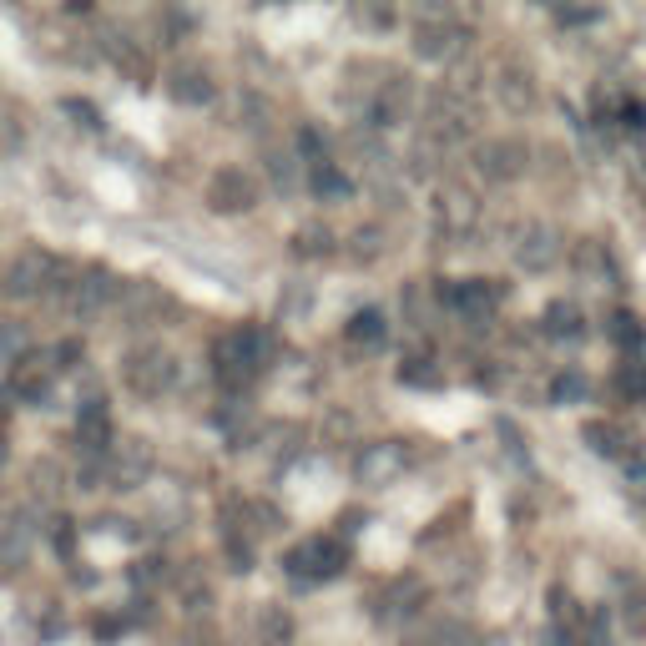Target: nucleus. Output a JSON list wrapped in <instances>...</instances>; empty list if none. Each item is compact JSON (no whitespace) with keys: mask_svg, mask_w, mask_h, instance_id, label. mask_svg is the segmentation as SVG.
Wrapping results in <instances>:
<instances>
[{"mask_svg":"<svg viewBox=\"0 0 646 646\" xmlns=\"http://www.w3.org/2000/svg\"><path fill=\"white\" fill-rule=\"evenodd\" d=\"M207 203L218 207V212H248L258 203V182L248 172H237V167H222L212 177V188H207Z\"/></svg>","mask_w":646,"mask_h":646,"instance_id":"obj_6","label":"nucleus"},{"mask_svg":"<svg viewBox=\"0 0 646 646\" xmlns=\"http://www.w3.org/2000/svg\"><path fill=\"white\" fill-rule=\"evenodd\" d=\"M611 338L621 344L626 359H646V328L636 313H617V319H611Z\"/></svg>","mask_w":646,"mask_h":646,"instance_id":"obj_18","label":"nucleus"},{"mask_svg":"<svg viewBox=\"0 0 646 646\" xmlns=\"http://www.w3.org/2000/svg\"><path fill=\"white\" fill-rule=\"evenodd\" d=\"M5 460H11V450H5V435H0V470H5Z\"/></svg>","mask_w":646,"mask_h":646,"instance_id":"obj_28","label":"nucleus"},{"mask_svg":"<svg viewBox=\"0 0 646 646\" xmlns=\"http://www.w3.org/2000/svg\"><path fill=\"white\" fill-rule=\"evenodd\" d=\"M177 379V359L167 349H157V344H147V349H137L132 359H127V384H132V395L142 399H157L167 395Z\"/></svg>","mask_w":646,"mask_h":646,"instance_id":"obj_3","label":"nucleus"},{"mask_svg":"<svg viewBox=\"0 0 646 646\" xmlns=\"http://www.w3.org/2000/svg\"><path fill=\"white\" fill-rule=\"evenodd\" d=\"M450 303L470 323H490V313H495V303H500V288L490 279H465L460 288H450Z\"/></svg>","mask_w":646,"mask_h":646,"instance_id":"obj_9","label":"nucleus"},{"mask_svg":"<svg viewBox=\"0 0 646 646\" xmlns=\"http://www.w3.org/2000/svg\"><path fill=\"white\" fill-rule=\"evenodd\" d=\"M435 218L444 222V228H470L475 222V197L460 188H444L440 203H435Z\"/></svg>","mask_w":646,"mask_h":646,"instance_id":"obj_16","label":"nucleus"},{"mask_svg":"<svg viewBox=\"0 0 646 646\" xmlns=\"http://www.w3.org/2000/svg\"><path fill=\"white\" fill-rule=\"evenodd\" d=\"M344 566H349V551H344V541H334V535H309L303 545L288 551V571L303 576V581H328V576H338Z\"/></svg>","mask_w":646,"mask_h":646,"instance_id":"obj_2","label":"nucleus"},{"mask_svg":"<svg viewBox=\"0 0 646 646\" xmlns=\"http://www.w3.org/2000/svg\"><path fill=\"white\" fill-rule=\"evenodd\" d=\"M475 167H480L490 182L520 177V172H526V147H520V142H505V137H495V142H480V147H475Z\"/></svg>","mask_w":646,"mask_h":646,"instance_id":"obj_7","label":"nucleus"},{"mask_svg":"<svg viewBox=\"0 0 646 646\" xmlns=\"http://www.w3.org/2000/svg\"><path fill=\"white\" fill-rule=\"evenodd\" d=\"M263 172L273 177V188H279V192H294L298 177H303V162H294L288 152H268V157H263Z\"/></svg>","mask_w":646,"mask_h":646,"instance_id":"obj_20","label":"nucleus"},{"mask_svg":"<svg viewBox=\"0 0 646 646\" xmlns=\"http://www.w3.org/2000/svg\"><path fill=\"white\" fill-rule=\"evenodd\" d=\"M303 182L313 188V197H319V203H344V197L353 192L349 172H344L338 162H328V157H323V162H309V172H303Z\"/></svg>","mask_w":646,"mask_h":646,"instance_id":"obj_11","label":"nucleus"},{"mask_svg":"<svg viewBox=\"0 0 646 646\" xmlns=\"http://www.w3.org/2000/svg\"><path fill=\"white\" fill-rule=\"evenodd\" d=\"M298 253H309V258L328 253V233H323V228H309V233H298Z\"/></svg>","mask_w":646,"mask_h":646,"instance_id":"obj_26","label":"nucleus"},{"mask_svg":"<svg viewBox=\"0 0 646 646\" xmlns=\"http://www.w3.org/2000/svg\"><path fill=\"white\" fill-rule=\"evenodd\" d=\"M414 51H419V56H429V61L450 56V51H455V30H450V26H419V36H414Z\"/></svg>","mask_w":646,"mask_h":646,"instance_id":"obj_21","label":"nucleus"},{"mask_svg":"<svg viewBox=\"0 0 646 646\" xmlns=\"http://www.w3.org/2000/svg\"><path fill=\"white\" fill-rule=\"evenodd\" d=\"M152 455H147V444H132V450H121L117 455V470H112V480H117V490H132L142 475H147Z\"/></svg>","mask_w":646,"mask_h":646,"instance_id":"obj_19","label":"nucleus"},{"mask_svg":"<svg viewBox=\"0 0 646 646\" xmlns=\"http://www.w3.org/2000/svg\"><path fill=\"white\" fill-rule=\"evenodd\" d=\"M258 632H268L273 642H288V617H283L279 606H263V617H258Z\"/></svg>","mask_w":646,"mask_h":646,"instance_id":"obj_24","label":"nucleus"},{"mask_svg":"<svg viewBox=\"0 0 646 646\" xmlns=\"http://www.w3.org/2000/svg\"><path fill=\"white\" fill-rule=\"evenodd\" d=\"M551 395H556V404H571V399L586 395V379H576V374H560V379L551 384Z\"/></svg>","mask_w":646,"mask_h":646,"instance_id":"obj_25","label":"nucleus"},{"mask_svg":"<svg viewBox=\"0 0 646 646\" xmlns=\"http://www.w3.org/2000/svg\"><path fill=\"white\" fill-rule=\"evenodd\" d=\"M51 374H56L51 353L21 359V364H15V395H21V399H41V395H46V384H51Z\"/></svg>","mask_w":646,"mask_h":646,"instance_id":"obj_15","label":"nucleus"},{"mask_svg":"<svg viewBox=\"0 0 646 646\" xmlns=\"http://www.w3.org/2000/svg\"><path fill=\"white\" fill-rule=\"evenodd\" d=\"M61 309L72 313V319H91V313H102V303H112L117 298V283H112V273H87V279L76 283H61Z\"/></svg>","mask_w":646,"mask_h":646,"instance_id":"obj_5","label":"nucleus"},{"mask_svg":"<svg viewBox=\"0 0 646 646\" xmlns=\"http://www.w3.org/2000/svg\"><path fill=\"white\" fill-rule=\"evenodd\" d=\"M404 465H410V455H404L399 444H364V455H359L353 475L364 484H384V480H395Z\"/></svg>","mask_w":646,"mask_h":646,"instance_id":"obj_8","label":"nucleus"},{"mask_svg":"<svg viewBox=\"0 0 646 646\" xmlns=\"http://www.w3.org/2000/svg\"><path fill=\"white\" fill-rule=\"evenodd\" d=\"M56 283V258L46 248H21L11 268H5V294L11 298H36Z\"/></svg>","mask_w":646,"mask_h":646,"instance_id":"obj_4","label":"nucleus"},{"mask_svg":"<svg viewBox=\"0 0 646 646\" xmlns=\"http://www.w3.org/2000/svg\"><path fill=\"white\" fill-rule=\"evenodd\" d=\"M172 96L182 106H207L212 96H218V87L207 81L203 66H177V72H172Z\"/></svg>","mask_w":646,"mask_h":646,"instance_id":"obj_14","label":"nucleus"},{"mask_svg":"<svg viewBox=\"0 0 646 646\" xmlns=\"http://www.w3.org/2000/svg\"><path fill=\"white\" fill-rule=\"evenodd\" d=\"M581 323H586V319H581L571 303H551V309H545V328H551L556 338H576V334H581Z\"/></svg>","mask_w":646,"mask_h":646,"instance_id":"obj_22","label":"nucleus"},{"mask_svg":"<svg viewBox=\"0 0 646 646\" xmlns=\"http://www.w3.org/2000/svg\"><path fill=\"white\" fill-rule=\"evenodd\" d=\"M617 389L621 395H632V399H646V359H621Z\"/></svg>","mask_w":646,"mask_h":646,"instance_id":"obj_23","label":"nucleus"},{"mask_svg":"<svg viewBox=\"0 0 646 646\" xmlns=\"http://www.w3.org/2000/svg\"><path fill=\"white\" fill-rule=\"evenodd\" d=\"M76 440L87 455H102L106 440H112V419H106V399H87L81 414H76Z\"/></svg>","mask_w":646,"mask_h":646,"instance_id":"obj_10","label":"nucleus"},{"mask_svg":"<svg viewBox=\"0 0 646 646\" xmlns=\"http://www.w3.org/2000/svg\"><path fill=\"white\" fill-rule=\"evenodd\" d=\"M626 484H632L636 495H646V455H632V460H626Z\"/></svg>","mask_w":646,"mask_h":646,"instance_id":"obj_27","label":"nucleus"},{"mask_svg":"<svg viewBox=\"0 0 646 646\" xmlns=\"http://www.w3.org/2000/svg\"><path fill=\"white\" fill-rule=\"evenodd\" d=\"M384 334H389V323H384L379 309H359L344 323V338H349V344H384Z\"/></svg>","mask_w":646,"mask_h":646,"instance_id":"obj_17","label":"nucleus"},{"mask_svg":"<svg viewBox=\"0 0 646 646\" xmlns=\"http://www.w3.org/2000/svg\"><path fill=\"white\" fill-rule=\"evenodd\" d=\"M581 440H586L591 450H596V455H636L632 429L611 425V419H591V425L581 429Z\"/></svg>","mask_w":646,"mask_h":646,"instance_id":"obj_13","label":"nucleus"},{"mask_svg":"<svg viewBox=\"0 0 646 646\" xmlns=\"http://www.w3.org/2000/svg\"><path fill=\"white\" fill-rule=\"evenodd\" d=\"M551 646H571V636H566V632H556V636H551Z\"/></svg>","mask_w":646,"mask_h":646,"instance_id":"obj_29","label":"nucleus"},{"mask_svg":"<svg viewBox=\"0 0 646 646\" xmlns=\"http://www.w3.org/2000/svg\"><path fill=\"white\" fill-rule=\"evenodd\" d=\"M263 353H268V338L258 323H237L228 334L212 344V359H218V379L228 389H248L258 374H263Z\"/></svg>","mask_w":646,"mask_h":646,"instance_id":"obj_1","label":"nucleus"},{"mask_svg":"<svg viewBox=\"0 0 646 646\" xmlns=\"http://www.w3.org/2000/svg\"><path fill=\"white\" fill-rule=\"evenodd\" d=\"M515 258H520L526 268L556 263V228H545V222H530L526 233H520V243H515Z\"/></svg>","mask_w":646,"mask_h":646,"instance_id":"obj_12","label":"nucleus"}]
</instances>
